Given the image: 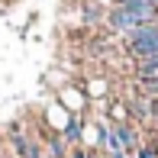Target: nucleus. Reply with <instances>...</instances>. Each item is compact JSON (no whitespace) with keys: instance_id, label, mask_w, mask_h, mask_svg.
Here are the masks:
<instances>
[{"instance_id":"1","label":"nucleus","mask_w":158,"mask_h":158,"mask_svg":"<svg viewBox=\"0 0 158 158\" xmlns=\"http://www.w3.org/2000/svg\"><path fill=\"white\" fill-rule=\"evenodd\" d=\"M126 48L135 58L155 55L158 52V23H145V26H139V29L126 32Z\"/></svg>"},{"instance_id":"2","label":"nucleus","mask_w":158,"mask_h":158,"mask_svg":"<svg viewBox=\"0 0 158 158\" xmlns=\"http://www.w3.org/2000/svg\"><path fill=\"white\" fill-rule=\"evenodd\" d=\"M13 145H16V152L23 158H39V145H35V142H26L23 135H13Z\"/></svg>"},{"instance_id":"3","label":"nucleus","mask_w":158,"mask_h":158,"mask_svg":"<svg viewBox=\"0 0 158 158\" xmlns=\"http://www.w3.org/2000/svg\"><path fill=\"white\" fill-rule=\"evenodd\" d=\"M64 139H68V142H77V139H81V123H77L74 116L68 119V129H64Z\"/></svg>"},{"instance_id":"4","label":"nucleus","mask_w":158,"mask_h":158,"mask_svg":"<svg viewBox=\"0 0 158 158\" xmlns=\"http://www.w3.org/2000/svg\"><path fill=\"white\" fill-rule=\"evenodd\" d=\"M48 148H52V155H55V158H64V145H61L58 139H55V142H52V145H48Z\"/></svg>"},{"instance_id":"5","label":"nucleus","mask_w":158,"mask_h":158,"mask_svg":"<svg viewBox=\"0 0 158 158\" xmlns=\"http://www.w3.org/2000/svg\"><path fill=\"white\" fill-rule=\"evenodd\" d=\"M139 158H158L155 148H139Z\"/></svg>"},{"instance_id":"6","label":"nucleus","mask_w":158,"mask_h":158,"mask_svg":"<svg viewBox=\"0 0 158 158\" xmlns=\"http://www.w3.org/2000/svg\"><path fill=\"white\" fill-rule=\"evenodd\" d=\"M71 158H90V155H87V152H84V148H77V152H74V155H71Z\"/></svg>"},{"instance_id":"7","label":"nucleus","mask_w":158,"mask_h":158,"mask_svg":"<svg viewBox=\"0 0 158 158\" xmlns=\"http://www.w3.org/2000/svg\"><path fill=\"white\" fill-rule=\"evenodd\" d=\"M145 3H152V6H155V10H158V0H145Z\"/></svg>"}]
</instances>
